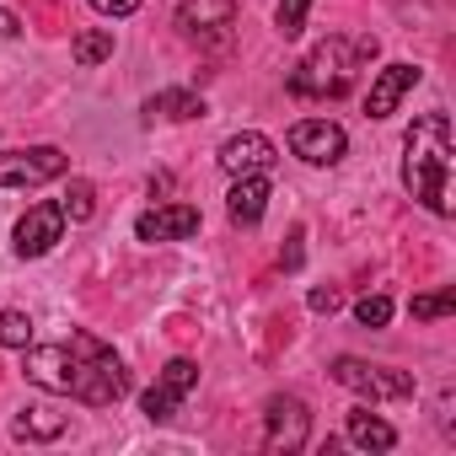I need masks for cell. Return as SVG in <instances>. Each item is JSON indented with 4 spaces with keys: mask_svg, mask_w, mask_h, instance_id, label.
I'll return each mask as SVG.
<instances>
[{
    "mask_svg": "<svg viewBox=\"0 0 456 456\" xmlns=\"http://www.w3.org/2000/svg\"><path fill=\"white\" fill-rule=\"evenodd\" d=\"M28 381L44 387V392H65L86 408H108L129 392V370L124 360L92 338V333H70L60 344H38L28 349Z\"/></svg>",
    "mask_w": 456,
    "mask_h": 456,
    "instance_id": "6da1fadb",
    "label": "cell"
},
{
    "mask_svg": "<svg viewBox=\"0 0 456 456\" xmlns=\"http://www.w3.org/2000/svg\"><path fill=\"white\" fill-rule=\"evenodd\" d=\"M403 183H408V193L424 204V209H435V215H451V118L445 113H424V118H413V129H408V140H403Z\"/></svg>",
    "mask_w": 456,
    "mask_h": 456,
    "instance_id": "7a4b0ae2",
    "label": "cell"
},
{
    "mask_svg": "<svg viewBox=\"0 0 456 456\" xmlns=\"http://www.w3.org/2000/svg\"><path fill=\"white\" fill-rule=\"evenodd\" d=\"M354 44H344V38H328V44H317L301 65H296V76H290V92L296 97H344L349 86H354Z\"/></svg>",
    "mask_w": 456,
    "mask_h": 456,
    "instance_id": "3957f363",
    "label": "cell"
},
{
    "mask_svg": "<svg viewBox=\"0 0 456 456\" xmlns=\"http://www.w3.org/2000/svg\"><path fill=\"white\" fill-rule=\"evenodd\" d=\"M70 156L60 145H33V151H0V188H38L65 177Z\"/></svg>",
    "mask_w": 456,
    "mask_h": 456,
    "instance_id": "277c9868",
    "label": "cell"
},
{
    "mask_svg": "<svg viewBox=\"0 0 456 456\" xmlns=\"http://www.w3.org/2000/svg\"><path fill=\"white\" fill-rule=\"evenodd\" d=\"M333 376H338L344 387L365 392V397H413V392H419L408 370H387V365H370V360H354V354L333 360Z\"/></svg>",
    "mask_w": 456,
    "mask_h": 456,
    "instance_id": "5b68a950",
    "label": "cell"
},
{
    "mask_svg": "<svg viewBox=\"0 0 456 456\" xmlns=\"http://www.w3.org/2000/svg\"><path fill=\"white\" fill-rule=\"evenodd\" d=\"M344 129L338 124H328V118H301L296 129H290V151L301 156V161H312V167H333V161H344Z\"/></svg>",
    "mask_w": 456,
    "mask_h": 456,
    "instance_id": "8992f818",
    "label": "cell"
},
{
    "mask_svg": "<svg viewBox=\"0 0 456 456\" xmlns=\"http://www.w3.org/2000/svg\"><path fill=\"white\" fill-rule=\"evenodd\" d=\"M65 237V209L60 204H33L17 225V258H44Z\"/></svg>",
    "mask_w": 456,
    "mask_h": 456,
    "instance_id": "52a82bcc",
    "label": "cell"
},
{
    "mask_svg": "<svg viewBox=\"0 0 456 456\" xmlns=\"http://www.w3.org/2000/svg\"><path fill=\"white\" fill-rule=\"evenodd\" d=\"M193 387H199V365H193V360H172V365L161 370V381H156V387L145 392V403H140V408H145V419H156V424H161V419H172V413H177V403H183Z\"/></svg>",
    "mask_w": 456,
    "mask_h": 456,
    "instance_id": "ba28073f",
    "label": "cell"
},
{
    "mask_svg": "<svg viewBox=\"0 0 456 456\" xmlns=\"http://www.w3.org/2000/svg\"><path fill=\"white\" fill-rule=\"evenodd\" d=\"M269 451H301L312 435V413L301 397H269Z\"/></svg>",
    "mask_w": 456,
    "mask_h": 456,
    "instance_id": "9c48e42d",
    "label": "cell"
},
{
    "mask_svg": "<svg viewBox=\"0 0 456 456\" xmlns=\"http://www.w3.org/2000/svg\"><path fill=\"white\" fill-rule=\"evenodd\" d=\"M199 232V209L193 204H161V209H145L134 220V237L140 242H183Z\"/></svg>",
    "mask_w": 456,
    "mask_h": 456,
    "instance_id": "30bf717a",
    "label": "cell"
},
{
    "mask_svg": "<svg viewBox=\"0 0 456 456\" xmlns=\"http://www.w3.org/2000/svg\"><path fill=\"white\" fill-rule=\"evenodd\" d=\"M269 167H274V140L258 134V129H242V134H232V140L220 145V172H232V177L269 172Z\"/></svg>",
    "mask_w": 456,
    "mask_h": 456,
    "instance_id": "8fae6325",
    "label": "cell"
},
{
    "mask_svg": "<svg viewBox=\"0 0 456 456\" xmlns=\"http://www.w3.org/2000/svg\"><path fill=\"white\" fill-rule=\"evenodd\" d=\"M237 22V0H183L177 28L188 38H225V28Z\"/></svg>",
    "mask_w": 456,
    "mask_h": 456,
    "instance_id": "7c38bea8",
    "label": "cell"
},
{
    "mask_svg": "<svg viewBox=\"0 0 456 456\" xmlns=\"http://www.w3.org/2000/svg\"><path fill=\"white\" fill-rule=\"evenodd\" d=\"M419 86V70L413 65H387L376 81H370V97H365V118H387L397 113V102Z\"/></svg>",
    "mask_w": 456,
    "mask_h": 456,
    "instance_id": "4fadbf2b",
    "label": "cell"
},
{
    "mask_svg": "<svg viewBox=\"0 0 456 456\" xmlns=\"http://www.w3.org/2000/svg\"><path fill=\"white\" fill-rule=\"evenodd\" d=\"M225 209H232L237 225H258L264 209H269V172H242L232 183V199H225Z\"/></svg>",
    "mask_w": 456,
    "mask_h": 456,
    "instance_id": "5bb4252c",
    "label": "cell"
},
{
    "mask_svg": "<svg viewBox=\"0 0 456 456\" xmlns=\"http://www.w3.org/2000/svg\"><path fill=\"white\" fill-rule=\"evenodd\" d=\"M349 440H354L360 451H392V445H397V429H392L387 419H376L370 408H354V413H349Z\"/></svg>",
    "mask_w": 456,
    "mask_h": 456,
    "instance_id": "9a60e30c",
    "label": "cell"
},
{
    "mask_svg": "<svg viewBox=\"0 0 456 456\" xmlns=\"http://www.w3.org/2000/svg\"><path fill=\"white\" fill-rule=\"evenodd\" d=\"M65 424H70V419L54 413V408H22L17 424H12V435H17V440H60Z\"/></svg>",
    "mask_w": 456,
    "mask_h": 456,
    "instance_id": "2e32d148",
    "label": "cell"
},
{
    "mask_svg": "<svg viewBox=\"0 0 456 456\" xmlns=\"http://www.w3.org/2000/svg\"><path fill=\"white\" fill-rule=\"evenodd\" d=\"M145 113L156 118H199L204 113V97H193V92H156L151 102H145Z\"/></svg>",
    "mask_w": 456,
    "mask_h": 456,
    "instance_id": "e0dca14e",
    "label": "cell"
},
{
    "mask_svg": "<svg viewBox=\"0 0 456 456\" xmlns=\"http://www.w3.org/2000/svg\"><path fill=\"white\" fill-rule=\"evenodd\" d=\"M70 54H76V65L92 70V65H102V60L113 54V33H108V28H86V33L70 44Z\"/></svg>",
    "mask_w": 456,
    "mask_h": 456,
    "instance_id": "ac0fdd59",
    "label": "cell"
},
{
    "mask_svg": "<svg viewBox=\"0 0 456 456\" xmlns=\"http://www.w3.org/2000/svg\"><path fill=\"white\" fill-rule=\"evenodd\" d=\"M0 344H6V349H28L33 344V317L28 312H0Z\"/></svg>",
    "mask_w": 456,
    "mask_h": 456,
    "instance_id": "d6986e66",
    "label": "cell"
},
{
    "mask_svg": "<svg viewBox=\"0 0 456 456\" xmlns=\"http://www.w3.org/2000/svg\"><path fill=\"white\" fill-rule=\"evenodd\" d=\"M60 209H65V220H92V209H97V193H92V183H70V193L60 199Z\"/></svg>",
    "mask_w": 456,
    "mask_h": 456,
    "instance_id": "ffe728a7",
    "label": "cell"
},
{
    "mask_svg": "<svg viewBox=\"0 0 456 456\" xmlns=\"http://www.w3.org/2000/svg\"><path fill=\"white\" fill-rule=\"evenodd\" d=\"M419 322H435V317H451L456 312V296L451 290H435V296H413V306H408Z\"/></svg>",
    "mask_w": 456,
    "mask_h": 456,
    "instance_id": "44dd1931",
    "label": "cell"
},
{
    "mask_svg": "<svg viewBox=\"0 0 456 456\" xmlns=\"http://www.w3.org/2000/svg\"><path fill=\"white\" fill-rule=\"evenodd\" d=\"M354 317H360V328H387V322H392V301H387V296H365V301L354 306Z\"/></svg>",
    "mask_w": 456,
    "mask_h": 456,
    "instance_id": "7402d4cb",
    "label": "cell"
},
{
    "mask_svg": "<svg viewBox=\"0 0 456 456\" xmlns=\"http://www.w3.org/2000/svg\"><path fill=\"white\" fill-rule=\"evenodd\" d=\"M306 6H312V0H280V33H285V38H296V33H301Z\"/></svg>",
    "mask_w": 456,
    "mask_h": 456,
    "instance_id": "603a6c76",
    "label": "cell"
},
{
    "mask_svg": "<svg viewBox=\"0 0 456 456\" xmlns=\"http://www.w3.org/2000/svg\"><path fill=\"white\" fill-rule=\"evenodd\" d=\"M301 242H306V232H301V225H296V232L285 237V253H280V269H301V258H306V253H301Z\"/></svg>",
    "mask_w": 456,
    "mask_h": 456,
    "instance_id": "cb8c5ba5",
    "label": "cell"
},
{
    "mask_svg": "<svg viewBox=\"0 0 456 456\" xmlns=\"http://www.w3.org/2000/svg\"><path fill=\"white\" fill-rule=\"evenodd\" d=\"M92 12H102V17H134L140 0H92Z\"/></svg>",
    "mask_w": 456,
    "mask_h": 456,
    "instance_id": "d4e9b609",
    "label": "cell"
},
{
    "mask_svg": "<svg viewBox=\"0 0 456 456\" xmlns=\"http://www.w3.org/2000/svg\"><path fill=\"white\" fill-rule=\"evenodd\" d=\"M312 312H338V290H333V285L312 290Z\"/></svg>",
    "mask_w": 456,
    "mask_h": 456,
    "instance_id": "484cf974",
    "label": "cell"
},
{
    "mask_svg": "<svg viewBox=\"0 0 456 456\" xmlns=\"http://www.w3.org/2000/svg\"><path fill=\"white\" fill-rule=\"evenodd\" d=\"M17 33H22V22H17L6 6H0V38H17Z\"/></svg>",
    "mask_w": 456,
    "mask_h": 456,
    "instance_id": "4316f807",
    "label": "cell"
}]
</instances>
